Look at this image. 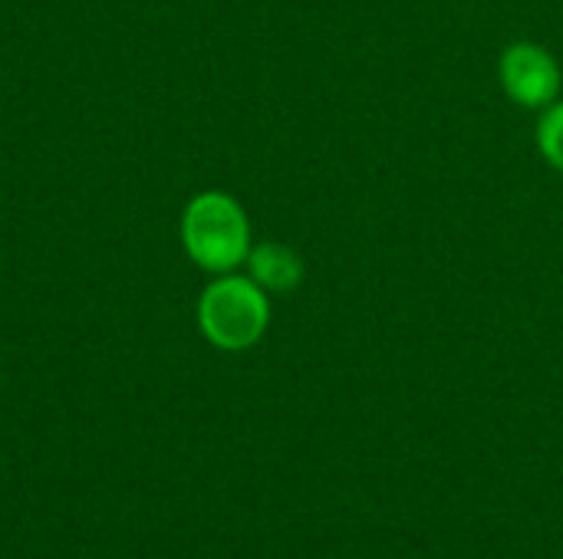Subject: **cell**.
Listing matches in <instances>:
<instances>
[{"mask_svg": "<svg viewBox=\"0 0 563 559\" xmlns=\"http://www.w3.org/2000/svg\"><path fill=\"white\" fill-rule=\"evenodd\" d=\"M185 241L198 264L228 270L247 254V221L224 194H201L185 217Z\"/></svg>", "mask_w": 563, "mask_h": 559, "instance_id": "cell-1", "label": "cell"}, {"mask_svg": "<svg viewBox=\"0 0 563 559\" xmlns=\"http://www.w3.org/2000/svg\"><path fill=\"white\" fill-rule=\"evenodd\" d=\"M201 326L221 349H247L267 326V300L247 280H221L201 300Z\"/></svg>", "mask_w": 563, "mask_h": 559, "instance_id": "cell-2", "label": "cell"}, {"mask_svg": "<svg viewBox=\"0 0 563 559\" xmlns=\"http://www.w3.org/2000/svg\"><path fill=\"white\" fill-rule=\"evenodd\" d=\"M501 79L521 105H548L561 89V69L554 56L534 43H518L505 53Z\"/></svg>", "mask_w": 563, "mask_h": 559, "instance_id": "cell-3", "label": "cell"}, {"mask_svg": "<svg viewBox=\"0 0 563 559\" xmlns=\"http://www.w3.org/2000/svg\"><path fill=\"white\" fill-rule=\"evenodd\" d=\"M251 270L254 277L267 287V290H277V293H287L300 283L303 277V264L294 250L280 247V244H261L254 254H251Z\"/></svg>", "mask_w": 563, "mask_h": 559, "instance_id": "cell-4", "label": "cell"}, {"mask_svg": "<svg viewBox=\"0 0 563 559\" xmlns=\"http://www.w3.org/2000/svg\"><path fill=\"white\" fill-rule=\"evenodd\" d=\"M538 142H541V152L548 155V161L563 171V102L554 105L551 112H544L541 128H538Z\"/></svg>", "mask_w": 563, "mask_h": 559, "instance_id": "cell-5", "label": "cell"}]
</instances>
